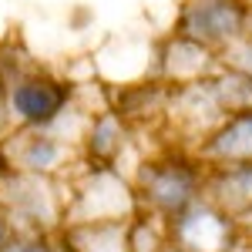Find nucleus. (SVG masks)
Segmentation results:
<instances>
[{"mask_svg":"<svg viewBox=\"0 0 252 252\" xmlns=\"http://www.w3.org/2000/svg\"><path fill=\"white\" fill-rule=\"evenodd\" d=\"M10 121L24 128H44L67 108V88L47 74H20L17 81L3 84Z\"/></svg>","mask_w":252,"mask_h":252,"instance_id":"f257e3e1","label":"nucleus"},{"mask_svg":"<svg viewBox=\"0 0 252 252\" xmlns=\"http://www.w3.org/2000/svg\"><path fill=\"white\" fill-rule=\"evenodd\" d=\"M242 24H246L242 0H189L182 7L178 37L198 40V44H215V40L235 37L242 31Z\"/></svg>","mask_w":252,"mask_h":252,"instance_id":"f03ea898","label":"nucleus"},{"mask_svg":"<svg viewBox=\"0 0 252 252\" xmlns=\"http://www.w3.org/2000/svg\"><path fill=\"white\" fill-rule=\"evenodd\" d=\"M198 178L189 165H178V161H155V165H145L141 172V192L145 198L161 209V212H182L185 205H192V195Z\"/></svg>","mask_w":252,"mask_h":252,"instance_id":"7ed1b4c3","label":"nucleus"},{"mask_svg":"<svg viewBox=\"0 0 252 252\" xmlns=\"http://www.w3.org/2000/svg\"><path fill=\"white\" fill-rule=\"evenodd\" d=\"M178 235L185 252H222V246L229 242V225L222 215H215L212 209H182L178 219Z\"/></svg>","mask_w":252,"mask_h":252,"instance_id":"20e7f679","label":"nucleus"},{"mask_svg":"<svg viewBox=\"0 0 252 252\" xmlns=\"http://www.w3.org/2000/svg\"><path fill=\"white\" fill-rule=\"evenodd\" d=\"M209 155L232 158V161L252 158V111L235 115L232 121H225L222 131H215L212 141H209Z\"/></svg>","mask_w":252,"mask_h":252,"instance_id":"39448f33","label":"nucleus"},{"mask_svg":"<svg viewBox=\"0 0 252 252\" xmlns=\"http://www.w3.org/2000/svg\"><path fill=\"white\" fill-rule=\"evenodd\" d=\"M64 158H67V148L61 145L58 138L34 135V138H24V145L17 152V165H20V172L44 175V172H54Z\"/></svg>","mask_w":252,"mask_h":252,"instance_id":"423d86ee","label":"nucleus"},{"mask_svg":"<svg viewBox=\"0 0 252 252\" xmlns=\"http://www.w3.org/2000/svg\"><path fill=\"white\" fill-rule=\"evenodd\" d=\"M215 202L225 209L252 205V165H232L215 178Z\"/></svg>","mask_w":252,"mask_h":252,"instance_id":"0eeeda50","label":"nucleus"},{"mask_svg":"<svg viewBox=\"0 0 252 252\" xmlns=\"http://www.w3.org/2000/svg\"><path fill=\"white\" fill-rule=\"evenodd\" d=\"M91 148H94L97 158H111L121 148V128H118V121L111 115L101 118L94 125V131H91Z\"/></svg>","mask_w":252,"mask_h":252,"instance_id":"6e6552de","label":"nucleus"},{"mask_svg":"<svg viewBox=\"0 0 252 252\" xmlns=\"http://www.w3.org/2000/svg\"><path fill=\"white\" fill-rule=\"evenodd\" d=\"M0 252H54V249L44 239H37V235H10L0 246Z\"/></svg>","mask_w":252,"mask_h":252,"instance_id":"1a4fd4ad","label":"nucleus"}]
</instances>
